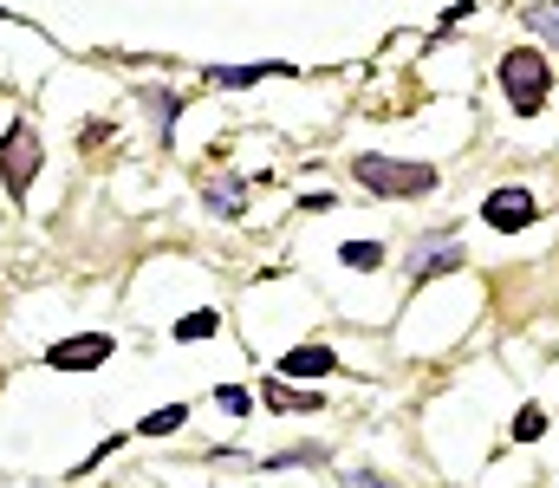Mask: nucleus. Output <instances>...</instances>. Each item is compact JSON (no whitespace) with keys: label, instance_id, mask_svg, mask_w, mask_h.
<instances>
[{"label":"nucleus","instance_id":"obj_1","mask_svg":"<svg viewBox=\"0 0 559 488\" xmlns=\"http://www.w3.org/2000/svg\"><path fill=\"white\" fill-rule=\"evenodd\" d=\"M352 176H358V189H371V195H384V202H411V195H429V189H436V163L378 157V151L352 157Z\"/></svg>","mask_w":559,"mask_h":488},{"label":"nucleus","instance_id":"obj_2","mask_svg":"<svg viewBox=\"0 0 559 488\" xmlns=\"http://www.w3.org/2000/svg\"><path fill=\"white\" fill-rule=\"evenodd\" d=\"M501 92H508V105H514L521 118H540L547 98H554V66H547V52H540V46L501 52Z\"/></svg>","mask_w":559,"mask_h":488},{"label":"nucleus","instance_id":"obj_3","mask_svg":"<svg viewBox=\"0 0 559 488\" xmlns=\"http://www.w3.org/2000/svg\"><path fill=\"white\" fill-rule=\"evenodd\" d=\"M39 163H46V151H39V131H33L26 118H13V124L0 131V182H7V195H13V202H26V189H33Z\"/></svg>","mask_w":559,"mask_h":488},{"label":"nucleus","instance_id":"obj_4","mask_svg":"<svg viewBox=\"0 0 559 488\" xmlns=\"http://www.w3.org/2000/svg\"><path fill=\"white\" fill-rule=\"evenodd\" d=\"M534 215H540V202H534V189H521V182H501V189H488V202H481V222H488L495 235H521Z\"/></svg>","mask_w":559,"mask_h":488},{"label":"nucleus","instance_id":"obj_5","mask_svg":"<svg viewBox=\"0 0 559 488\" xmlns=\"http://www.w3.org/2000/svg\"><path fill=\"white\" fill-rule=\"evenodd\" d=\"M111 352H118L111 332H72V338H59V345L46 352V365H52V371H98Z\"/></svg>","mask_w":559,"mask_h":488},{"label":"nucleus","instance_id":"obj_6","mask_svg":"<svg viewBox=\"0 0 559 488\" xmlns=\"http://www.w3.org/2000/svg\"><path fill=\"white\" fill-rule=\"evenodd\" d=\"M274 371H280V378H312V384H319V378H332V371H338V352H332V345H293Z\"/></svg>","mask_w":559,"mask_h":488},{"label":"nucleus","instance_id":"obj_7","mask_svg":"<svg viewBox=\"0 0 559 488\" xmlns=\"http://www.w3.org/2000/svg\"><path fill=\"white\" fill-rule=\"evenodd\" d=\"M202 202H209V215L241 222V215H248V182H241V176H215V182L202 189Z\"/></svg>","mask_w":559,"mask_h":488},{"label":"nucleus","instance_id":"obj_8","mask_svg":"<svg viewBox=\"0 0 559 488\" xmlns=\"http://www.w3.org/2000/svg\"><path fill=\"white\" fill-rule=\"evenodd\" d=\"M280 72H286L280 59H254V66H209V85H222V92H248V85L280 79Z\"/></svg>","mask_w":559,"mask_h":488},{"label":"nucleus","instance_id":"obj_9","mask_svg":"<svg viewBox=\"0 0 559 488\" xmlns=\"http://www.w3.org/2000/svg\"><path fill=\"white\" fill-rule=\"evenodd\" d=\"M261 397H267V410H319V391H299L293 378H267Z\"/></svg>","mask_w":559,"mask_h":488},{"label":"nucleus","instance_id":"obj_10","mask_svg":"<svg viewBox=\"0 0 559 488\" xmlns=\"http://www.w3.org/2000/svg\"><path fill=\"white\" fill-rule=\"evenodd\" d=\"M338 261H345L352 274H378V267H384V241H345Z\"/></svg>","mask_w":559,"mask_h":488},{"label":"nucleus","instance_id":"obj_11","mask_svg":"<svg viewBox=\"0 0 559 488\" xmlns=\"http://www.w3.org/2000/svg\"><path fill=\"white\" fill-rule=\"evenodd\" d=\"M143 105H150V118H156V131H163V144H169V131H176V118H182V98H176V92H143Z\"/></svg>","mask_w":559,"mask_h":488},{"label":"nucleus","instance_id":"obj_12","mask_svg":"<svg viewBox=\"0 0 559 488\" xmlns=\"http://www.w3.org/2000/svg\"><path fill=\"white\" fill-rule=\"evenodd\" d=\"M449 267H462V254L442 241V248H423L417 241V281H429V274H449Z\"/></svg>","mask_w":559,"mask_h":488},{"label":"nucleus","instance_id":"obj_13","mask_svg":"<svg viewBox=\"0 0 559 488\" xmlns=\"http://www.w3.org/2000/svg\"><path fill=\"white\" fill-rule=\"evenodd\" d=\"M182 417H189V404H163V410H150V417H143L138 430H143V437H176V430H182Z\"/></svg>","mask_w":559,"mask_h":488},{"label":"nucleus","instance_id":"obj_14","mask_svg":"<svg viewBox=\"0 0 559 488\" xmlns=\"http://www.w3.org/2000/svg\"><path fill=\"white\" fill-rule=\"evenodd\" d=\"M215 325H222V313H215V307H195L189 320H176V338H182V345H195V338H209Z\"/></svg>","mask_w":559,"mask_h":488},{"label":"nucleus","instance_id":"obj_15","mask_svg":"<svg viewBox=\"0 0 559 488\" xmlns=\"http://www.w3.org/2000/svg\"><path fill=\"white\" fill-rule=\"evenodd\" d=\"M299 463H325V443H293V450H280V456H267L261 469H299Z\"/></svg>","mask_w":559,"mask_h":488},{"label":"nucleus","instance_id":"obj_16","mask_svg":"<svg viewBox=\"0 0 559 488\" xmlns=\"http://www.w3.org/2000/svg\"><path fill=\"white\" fill-rule=\"evenodd\" d=\"M514 437H521V443H540V437H547V410H540V404L514 410Z\"/></svg>","mask_w":559,"mask_h":488},{"label":"nucleus","instance_id":"obj_17","mask_svg":"<svg viewBox=\"0 0 559 488\" xmlns=\"http://www.w3.org/2000/svg\"><path fill=\"white\" fill-rule=\"evenodd\" d=\"M527 26H534V33H547V39L559 46V7H554V0H534V7H527Z\"/></svg>","mask_w":559,"mask_h":488},{"label":"nucleus","instance_id":"obj_18","mask_svg":"<svg viewBox=\"0 0 559 488\" xmlns=\"http://www.w3.org/2000/svg\"><path fill=\"white\" fill-rule=\"evenodd\" d=\"M215 404H222L228 417H248V410H254V397H248L241 384H222V391H215Z\"/></svg>","mask_w":559,"mask_h":488},{"label":"nucleus","instance_id":"obj_19","mask_svg":"<svg viewBox=\"0 0 559 488\" xmlns=\"http://www.w3.org/2000/svg\"><path fill=\"white\" fill-rule=\"evenodd\" d=\"M345 483H352V488H397V483H384L378 469H345Z\"/></svg>","mask_w":559,"mask_h":488},{"label":"nucleus","instance_id":"obj_20","mask_svg":"<svg viewBox=\"0 0 559 488\" xmlns=\"http://www.w3.org/2000/svg\"><path fill=\"white\" fill-rule=\"evenodd\" d=\"M299 209H306V215H325V209H338V202H332V195L319 189V195H299Z\"/></svg>","mask_w":559,"mask_h":488},{"label":"nucleus","instance_id":"obj_21","mask_svg":"<svg viewBox=\"0 0 559 488\" xmlns=\"http://www.w3.org/2000/svg\"><path fill=\"white\" fill-rule=\"evenodd\" d=\"M0 20H7V7H0Z\"/></svg>","mask_w":559,"mask_h":488}]
</instances>
